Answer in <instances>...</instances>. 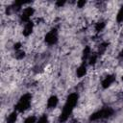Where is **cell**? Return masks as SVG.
<instances>
[{
    "instance_id": "cell-2",
    "label": "cell",
    "mask_w": 123,
    "mask_h": 123,
    "mask_svg": "<svg viewBox=\"0 0 123 123\" xmlns=\"http://www.w3.org/2000/svg\"><path fill=\"white\" fill-rule=\"evenodd\" d=\"M112 113H113V110L111 108H105V109H102V110L94 112L90 116V120H96V119H100V118L109 117Z\"/></svg>"
},
{
    "instance_id": "cell-11",
    "label": "cell",
    "mask_w": 123,
    "mask_h": 123,
    "mask_svg": "<svg viewBox=\"0 0 123 123\" xmlns=\"http://www.w3.org/2000/svg\"><path fill=\"white\" fill-rule=\"evenodd\" d=\"M108 45H109V43H108V42H103V43H101V44H100V46H99L98 54H99V55H102V54L106 51V49H107Z\"/></svg>"
},
{
    "instance_id": "cell-3",
    "label": "cell",
    "mask_w": 123,
    "mask_h": 123,
    "mask_svg": "<svg viewBox=\"0 0 123 123\" xmlns=\"http://www.w3.org/2000/svg\"><path fill=\"white\" fill-rule=\"evenodd\" d=\"M58 40V36H57V30L56 29H52L49 33L46 34L45 36V41L50 44V45H53L57 42Z\"/></svg>"
},
{
    "instance_id": "cell-19",
    "label": "cell",
    "mask_w": 123,
    "mask_h": 123,
    "mask_svg": "<svg viewBox=\"0 0 123 123\" xmlns=\"http://www.w3.org/2000/svg\"><path fill=\"white\" fill-rule=\"evenodd\" d=\"M20 47H21V43H20V42L15 43V44H14V46H13V48H14L16 51H18V50L20 49Z\"/></svg>"
},
{
    "instance_id": "cell-16",
    "label": "cell",
    "mask_w": 123,
    "mask_h": 123,
    "mask_svg": "<svg viewBox=\"0 0 123 123\" xmlns=\"http://www.w3.org/2000/svg\"><path fill=\"white\" fill-rule=\"evenodd\" d=\"M24 56H25V53L23 52V51H16V54H15V58L16 59H18V60H21V59H23L24 58Z\"/></svg>"
},
{
    "instance_id": "cell-1",
    "label": "cell",
    "mask_w": 123,
    "mask_h": 123,
    "mask_svg": "<svg viewBox=\"0 0 123 123\" xmlns=\"http://www.w3.org/2000/svg\"><path fill=\"white\" fill-rule=\"evenodd\" d=\"M31 98H32V96L29 93H26L23 96H21V98L19 99L18 103L15 105V110L17 111H26L30 107Z\"/></svg>"
},
{
    "instance_id": "cell-9",
    "label": "cell",
    "mask_w": 123,
    "mask_h": 123,
    "mask_svg": "<svg viewBox=\"0 0 123 123\" xmlns=\"http://www.w3.org/2000/svg\"><path fill=\"white\" fill-rule=\"evenodd\" d=\"M17 118V112L16 111H12L10 113V115L7 118V123H14L15 120Z\"/></svg>"
},
{
    "instance_id": "cell-20",
    "label": "cell",
    "mask_w": 123,
    "mask_h": 123,
    "mask_svg": "<svg viewBox=\"0 0 123 123\" xmlns=\"http://www.w3.org/2000/svg\"><path fill=\"white\" fill-rule=\"evenodd\" d=\"M64 3H65V1H58V2H56V5L58 7H62L64 5Z\"/></svg>"
},
{
    "instance_id": "cell-18",
    "label": "cell",
    "mask_w": 123,
    "mask_h": 123,
    "mask_svg": "<svg viewBox=\"0 0 123 123\" xmlns=\"http://www.w3.org/2000/svg\"><path fill=\"white\" fill-rule=\"evenodd\" d=\"M86 2L85 0H83V1H78V2H77V6H78L79 8H83V7L86 5Z\"/></svg>"
},
{
    "instance_id": "cell-10",
    "label": "cell",
    "mask_w": 123,
    "mask_h": 123,
    "mask_svg": "<svg viewBox=\"0 0 123 123\" xmlns=\"http://www.w3.org/2000/svg\"><path fill=\"white\" fill-rule=\"evenodd\" d=\"M90 54H91L90 53V48L88 46H86L84 51H83V61H86L87 58H89Z\"/></svg>"
},
{
    "instance_id": "cell-6",
    "label": "cell",
    "mask_w": 123,
    "mask_h": 123,
    "mask_svg": "<svg viewBox=\"0 0 123 123\" xmlns=\"http://www.w3.org/2000/svg\"><path fill=\"white\" fill-rule=\"evenodd\" d=\"M33 28H34V23L32 21H29L25 24V27L23 29V35L25 37H28L31 35V33L33 32Z\"/></svg>"
},
{
    "instance_id": "cell-7",
    "label": "cell",
    "mask_w": 123,
    "mask_h": 123,
    "mask_svg": "<svg viewBox=\"0 0 123 123\" xmlns=\"http://www.w3.org/2000/svg\"><path fill=\"white\" fill-rule=\"evenodd\" d=\"M58 102H59L58 97H57V96H55V95H53V96H51V97L48 99L47 107H48L49 109H54V108L58 105Z\"/></svg>"
},
{
    "instance_id": "cell-21",
    "label": "cell",
    "mask_w": 123,
    "mask_h": 123,
    "mask_svg": "<svg viewBox=\"0 0 123 123\" xmlns=\"http://www.w3.org/2000/svg\"><path fill=\"white\" fill-rule=\"evenodd\" d=\"M119 58H123V50L120 51V53H119Z\"/></svg>"
},
{
    "instance_id": "cell-13",
    "label": "cell",
    "mask_w": 123,
    "mask_h": 123,
    "mask_svg": "<svg viewBox=\"0 0 123 123\" xmlns=\"http://www.w3.org/2000/svg\"><path fill=\"white\" fill-rule=\"evenodd\" d=\"M97 61V54L96 53H92L90 54L89 58H88V63L89 64H94Z\"/></svg>"
},
{
    "instance_id": "cell-8",
    "label": "cell",
    "mask_w": 123,
    "mask_h": 123,
    "mask_svg": "<svg viewBox=\"0 0 123 123\" xmlns=\"http://www.w3.org/2000/svg\"><path fill=\"white\" fill-rule=\"evenodd\" d=\"M76 73H77V76H78L79 78H82L83 76H85L86 73V64L83 63L82 65H80V66L77 68Z\"/></svg>"
},
{
    "instance_id": "cell-5",
    "label": "cell",
    "mask_w": 123,
    "mask_h": 123,
    "mask_svg": "<svg viewBox=\"0 0 123 123\" xmlns=\"http://www.w3.org/2000/svg\"><path fill=\"white\" fill-rule=\"evenodd\" d=\"M114 81H115V76H114V75H108V76L102 81V86H103V88L109 87Z\"/></svg>"
},
{
    "instance_id": "cell-15",
    "label": "cell",
    "mask_w": 123,
    "mask_h": 123,
    "mask_svg": "<svg viewBox=\"0 0 123 123\" xmlns=\"http://www.w3.org/2000/svg\"><path fill=\"white\" fill-rule=\"evenodd\" d=\"M36 121H37V117L34 116V115H32V116L27 117V118L25 119L24 123H36Z\"/></svg>"
},
{
    "instance_id": "cell-4",
    "label": "cell",
    "mask_w": 123,
    "mask_h": 123,
    "mask_svg": "<svg viewBox=\"0 0 123 123\" xmlns=\"http://www.w3.org/2000/svg\"><path fill=\"white\" fill-rule=\"evenodd\" d=\"M34 12H35L34 9L31 8V7H28V8H26V9H24L22 14L20 15V20H21L22 22H26V23L29 22V21H30V17L33 15Z\"/></svg>"
},
{
    "instance_id": "cell-12",
    "label": "cell",
    "mask_w": 123,
    "mask_h": 123,
    "mask_svg": "<svg viewBox=\"0 0 123 123\" xmlns=\"http://www.w3.org/2000/svg\"><path fill=\"white\" fill-rule=\"evenodd\" d=\"M116 21H117L118 23L123 22V6L120 8V10H119L118 12H117V15H116Z\"/></svg>"
},
{
    "instance_id": "cell-14",
    "label": "cell",
    "mask_w": 123,
    "mask_h": 123,
    "mask_svg": "<svg viewBox=\"0 0 123 123\" xmlns=\"http://www.w3.org/2000/svg\"><path fill=\"white\" fill-rule=\"evenodd\" d=\"M105 28V23L104 22H98L95 25V31L96 32H101Z\"/></svg>"
},
{
    "instance_id": "cell-17",
    "label": "cell",
    "mask_w": 123,
    "mask_h": 123,
    "mask_svg": "<svg viewBox=\"0 0 123 123\" xmlns=\"http://www.w3.org/2000/svg\"><path fill=\"white\" fill-rule=\"evenodd\" d=\"M37 123H49V122H48V119H47L46 115H43V116H41V117L38 119Z\"/></svg>"
}]
</instances>
